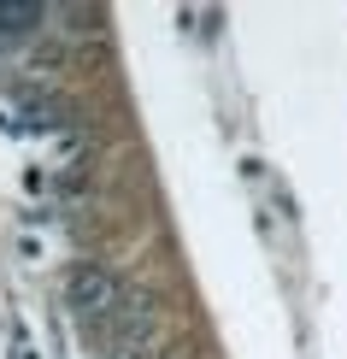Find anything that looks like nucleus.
<instances>
[{
  "label": "nucleus",
  "instance_id": "obj_1",
  "mask_svg": "<svg viewBox=\"0 0 347 359\" xmlns=\"http://www.w3.org/2000/svg\"><path fill=\"white\" fill-rule=\"evenodd\" d=\"M65 301H71V312H77V324L88 336H100L107 330V324L118 318V312H124V283H118L107 265H71V277H65Z\"/></svg>",
  "mask_w": 347,
  "mask_h": 359
},
{
  "label": "nucleus",
  "instance_id": "obj_2",
  "mask_svg": "<svg viewBox=\"0 0 347 359\" xmlns=\"http://www.w3.org/2000/svg\"><path fill=\"white\" fill-rule=\"evenodd\" d=\"M18 18H41V6H0V29H24Z\"/></svg>",
  "mask_w": 347,
  "mask_h": 359
}]
</instances>
